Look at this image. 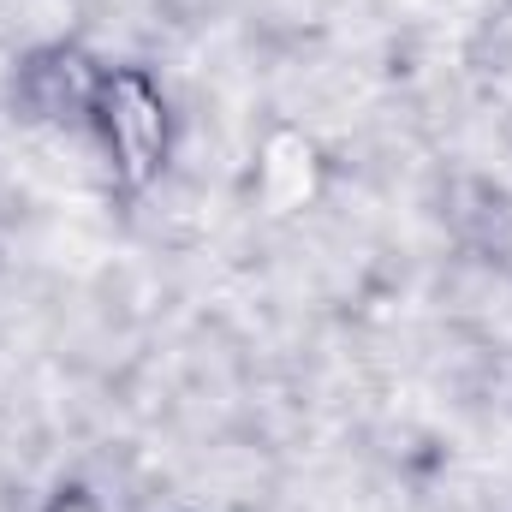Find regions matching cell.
Wrapping results in <instances>:
<instances>
[{
	"instance_id": "1",
	"label": "cell",
	"mask_w": 512,
	"mask_h": 512,
	"mask_svg": "<svg viewBox=\"0 0 512 512\" xmlns=\"http://www.w3.org/2000/svg\"><path fill=\"white\" fill-rule=\"evenodd\" d=\"M96 120L108 131V149H114V161H120V179H126V185H143V179L161 167V155H167V108H161V96L149 90V78H143V72H114V78H102V90H96Z\"/></svg>"
},
{
	"instance_id": "2",
	"label": "cell",
	"mask_w": 512,
	"mask_h": 512,
	"mask_svg": "<svg viewBox=\"0 0 512 512\" xmlns=\"http://www.w3.org/2000/svg\"><path fill=\"white\" fill-rule=\"evenodd\" d=\"M54 512H96V501H90V495H60Z\"/></svg>"
}]
</instances>
